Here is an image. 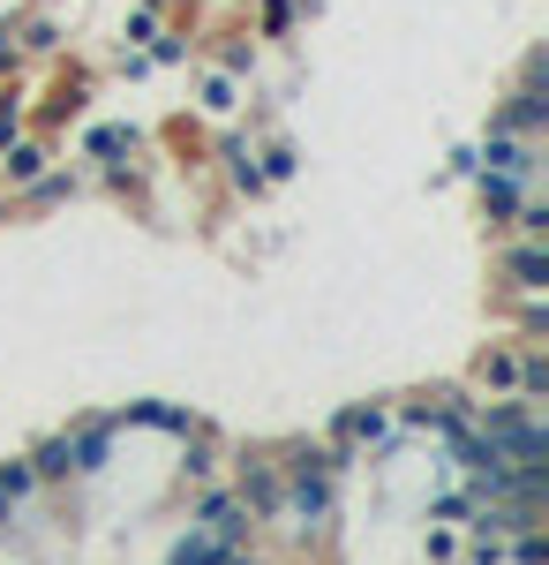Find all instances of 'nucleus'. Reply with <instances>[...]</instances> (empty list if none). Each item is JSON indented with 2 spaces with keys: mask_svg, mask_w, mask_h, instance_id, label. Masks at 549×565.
<instances>
[{
  "mask_svg": "<svg viewBox=\"0 0 549 565\" xmlns=\"http://www.w3.org/2000/svg\"><path fill=\"white\" fill-rule=\"evenodd\" d=\"M106 445H114V430L106 423H84L76 437H53L39 452V476H98L106 468Z\"/></svg>",
  "mask_w": 549,
  "mask_h": 565,
  "instance_id": "obj_1",
  "label": "nucleus"
},
{
  "mask_svg": "<svg viewBox=\"0 0 549 565\" xmlns=\"http://www.w3.org/2000/svg\"><path fill=\"white\" fill-rule=\"evenodd\" d=\"M218 558H226V543H218V535H189L166 565H218Z\"/></svg>",
  "mask_w": 549,
  "mask_h": 565,
  "instance_id": "obj_2",
  "label": "nucleus"
},
{
  "mask_svg": "<svg viewBox=\"0 0 549 565\" xmlns=\"http://www.w3.org/2000/svg\"><path fill=\"white\" fill-rule=\"evenodd\" d=\"M338 437H384V415H362L354 407V415H338Z\"/></svg>",
  "mask_w": 549,
  "mask_h": 565,
  "instance_id": "obj_3",
  "label": "nucleus"
}]
</instances>
